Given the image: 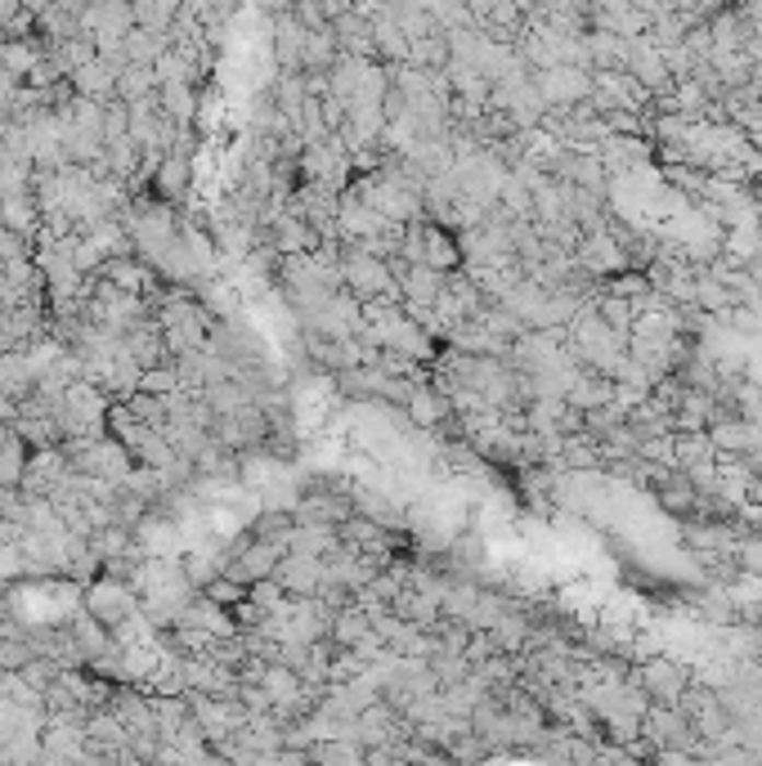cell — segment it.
Masks as SVG:
<instances>
[{
	"mask_svg": "<svg viewBox=\"0 0 762 766\" xmlns=\"http://www.w3.org/2000/svg\"><path fill=\"white\" fill-rule=\"evenodd\" d=\"M68 81H72V90H77V94H85V100H104V104H108V100H117V68H113V63H104L100 55H94L90 63H81V68H77Z\"/></svg>",
	"mask_w": 762,
	"mask_h": 766,
	"instance_id": "5bb4252c",
	"label": "cell"
},
{
	"mask_svg": "<svg viewBox=\"0 0 762 766\" xmlns=\"http://www.w3.org/2000/svg\"><path fill=\"white\" fill-rule=\"evenodd\" d=\"M261 686L269 690V699H274V708H282V704H292L297 695H301V673H297V668H288V663H265V677H261Z\"/></svg>",
	"mask_w": 762,
	"mask_h": 766,
	"instance_id": "7402d4cb",
	"label": "cell"
},
{
	"mask_svg": "<svg viewBox=\"0 0 762 766\" xmlns=\"http://www.w3.org/2000/svg\"><path fill=\"white\" fill-rule=\"evenodd\" d=\"M368 632H372V624H368V614L359 605L337 610V614H332V624H327V641L332 646H359Z\"/></svg>",
	"mask_w": 762,
	"mask_h": 766,
	"instance_id": "cb8c5ba5",
	"label": "cell"
},
{
	"mask_svg": "<svg viewBox=\"0 0 762 766\" xmlns=\"http://www.w3.org/2000/svg\"><path fill=\"white\" fill-rule=\"evenodd\" d=\"M449 59H453V50H449V36L444 32H431V36H422V40L408 45V63H417L426 72H444Z\"/></svg>",
	"mask_w": 762,
	"mask_h": 766,
	"instance_id": "484cf974",
	"label": "cell"
},
{
	"mask_svg": "<svg viewBox=\"0 0 762 766\" xmlns=\"http://www.w3.org/2000/svg\"><path fill=\"white\" fill-rule=\"evenodd\" d=\"M14 430H19V440L32 444V449L64 444V426H59V417H27V413H19V417H14Z\"/></svg>",
	"mask_w": 762,
	"mask_h": 766,
	"instance_id": "4316f807",
	"label": "cell"
},
{
	"mask_svg": "<svg viewBox=\"0 0 762 766\" xmlns=\"http://www.w3.org/2000/svg\"><path fill=\"white\" fill-rule=\"evenodd\" d=\"M646 489L655 494V502H659L663 511L678 515V520H686V515L695 511V498H700L695 480H691V475H686L682 466H650Z\"/></svg>",
	"mask_w": 762,
	"mask_h": 766,
	"instance_id": "3957f363",
	"label": "cell"
},
{
	"mask_svg": "<svg viewBox=\"0 0 762 766\" xmlns=\"http://www.w3.org/2000/svg\"><path fill=\"white\" fill-rule=\"evenodd\" d=\"M85 605H90V614L100 618V624H117V618H126L130 610H135V596H130V588L126 583H117V579H100V583H90V592H85Z\"/></svg>",
	"mask_w": 762,
	"mask_h": 766,
	"instance_id": "8fae6325",
	"label": "cell"
},
{
	"mask_svg": "<svg viewBox=\"0 0 762 766\" xmlns=\"http://www.w3.org/2000/svg\"><path fill=\"white\" fill-rule=\"evenodd\" d=\"M158 100H162V113L171 121H198V108H203V94L194 81H162L158 85Z\"/></svg>",
	"mask_w": 762,
	"mask_h": 766,
	"instance_id": "2e32d148",
	"label": "cell"
},
{
	"mask_svg": "<svg viewBox=\"0 0 762 766\" xmlns=\"http://www.w3.org/2000/svg\"><path fill=\"white\" fill-rule=\"evenodd\" d=\"M342 282L350 287L359 301L381 297V301H391V305H404V292H400V282L391 278L386 260L363 252V247H355V243H342Z\"/></svg>",
	"mask_w": 762,
	"mask_h": 766,
	"instance_id": "6da1fadb",
	"label": "cell"
},
{
	"mask_svg": "<svg viewBox=\"0 0 762 766\" xmlns=\"http://www.w3.org/2000/svg\"><path fill=\"white\" fill-rule=\"evenodd\" d=\"M292 511H265L256 524H252V534L256 538H269V543H288V534H292Z\"/></svg>",
	"mask_w": 762,
	"mask_h": 766,
	"instance_id": "f546056e",
	"label": "cell"
},
{
	"mask_svg": "<svg viewBox=\"0 0 762 766\" xmlns=\"http://www.w3.org/2000/svg\"><path fill=\"white\" fill-rule=\"evenodd\" d=\"M282 596H288V592H282V583L274 579V573H269V579L247 583V601H256L261 610H278V605H282Z\"/></svg>",
	"mask_w": 762,
	"mask_h": 766,
	"instance_id": "1f68e13d",
	"label": "cell"
},
{
	"mask_svg": "<svg viewBox=\"0 0 762 766\" xmlns=\"http://www.w3.org/2000/svg\"><path fill=\"white\" fill-rule=\"evenodd\" d=\"M744 265H749V274H753V278H758V282H762V252H758V256H749V260H744Z\"/></svg>",
	"mask_w": 762,
	"mask_h": 766,
	"instance_id": "836d02e7",
	"label": "cell"
},
{
	"mask_svg": "<svg viewBox=\"0 0 762 766\" xmlns=\"http://www.w3.org/2000/svg\"><path fill=\"white\" fill-rule=\"evenodd\" d=\"M744 188H749V198H753V207L762 211V166H758V171H753V175L744 179Z\"/></svg>",
	"mask_w": 762,
	"mask_h": 766,
	"instance_id": "d6a6232c",
	"label": "cell"
},
{
	"mask_svg": "<svg viewBox=\"0 0 762 766\" xmlns=\"http://www.w3.org/2000/svg\"><path fill=\"white\" fill-rule=\"evenodd\" d=\"M708 440L718 453H731V457H744L753 444H758V426H749L744 417H731V421H713L708 426Z\"/></svg>",
	"mask_w": 762,
	"mask_h": 766,
	"instance_id": "d6986e66",
	"label": "cell"
},
{
	"mask_svg": "<svg viewBox=\"0 0 762 766\" xmlns=\"http://www.w3.org/2000/svg\"><path fill=\"white\" fill-rule=\"evenodd\" d=\"M350 502H355V511L372 515L377 524H386L391 534H404V530H408V520H404L400 502L386 498V494H377V485H359V489H350Z\"/></svg>",
	"mask_w": 762,
	"mask_h": 766,
	"instance_id": "9a60e30c",
	"label": "cell"
},
{
	"mask_svg": "<svg viewBox=\"0 0 762 766\" xmlns=\"http://www.w3.org/2000/svg\"><path fill=\"white\" fill-rule=\"evenodd\" d=\"M184 381H180V368H175V359H166V363H158V368H145V376H139V391L145 395H171V391H180Z\"/></svg>",
	"mask_w": 762,
	"mask_h": 766,
	"instance_id": "f1b7e54d",
	"label": "cell"
},
{
	"mask_svg": "<svg viewBox=\"0 0 762 766\" xmlns=\"http://www.w3.org/2000/svg\"><path fill=\"white\" fill-rule=\"evenodd\" d=\"M673 462H678L682 471H695V466L718 462V449H713L708 430H673Z\"/></svg>",
	"mask_w": 762,
	"mask_h": 766,
	"instance_id": "ffe728a7",
	"label": "cell"
},
{
	"mask_svg": "<svg viewBox=\"0 0 762 766\" xmlns=\"http://www.w3.org/2000/svg\"><path fill=\"white\" fill-rule=\"evenodd\" d=\"M342 45L332 36V27H305V40H301V72H327L337 63Z\"/></svg>",
	"mask_w": 762,
	"mask_h": 766,
	"instance_id": "ac0fdd59",
	"label": "cell"
},
{
	"mask_svg": "<svg viewBox=\"0 0 762 766\" xmlns=\"http://www.w3.org/2000/svg\"><path fill=\"white\" fill-rule=\"evenodd\" d=\"M274 579L282 583V592L288 596H319L323 592V556H297L288 552L278 560Z\"/></svg>",
	"mask_w": 762,
	"mask_h": 766,
	"instance_id": "8992f818",
	"label": "cell"
},
{
	"mask_svg": "<svg viewBox=\"0 0 762 766\" xmlns=\"http://www.w3.org/2000/svg\"><path fill=\"white\" fill-rule=\"evenodd\" d=\"M408 421L417 426V430H440V421L453 413V395H444L436 381H422V386L408 395Z\"/></svg>",
	"mask_w": 762,
	"mask_h": 766,
	"instance_id": "ba28073f",
	"label": "cell"
},
{
	"mask_svg": "<svg viewBox=\"0 0 762 766\" xmlns=\"http://www.w3.org/2000/svg\"><path fill=\"white\" fill-rule=\"evenodd\" d=\"M592 305H597V318L601 323H610L619 337H628L633 332V318H637V305L628 301V297H619V292H610V287L601 282L597 292H592Z\"/></svg>",
	"mask_w": 762,
	"mask_h": 766,
	"instance_id": "44dd1931",
	"label": "cell"
},
{
	"mask_svg": "<svg viewBox=\"0 0 762 766\" xmlns=\"http://www.w3.org/2000/svg\"><path fill=\"white\" fill-rule=\"evenodd\" d=\"M592 85L610 94L614 108H633V113H642V108L650 104V90H646L628 68H597V72H592Z\"/></svg>",
	"mask_w": 762,
	"mask_h": 766,
	"instance_id": "52a82bcc",
	"label": "cell"
},
{
	"mask_svg": "<svg viewBox=\"0 0 762 766\" xmlns=\"http://www.w3.org/2000/svg\"><path fill=\"white\" fill-rule=\"evenodd\" d=\"M108 282H117L122 292H135V297H153L158 292V278L145 260H135V256H108L104 269H100Z\"/></svg>",
	"mask_w": 762,
	"mask_h": 766,
	"instance_id": "7c38bea8",
	"label": "cell"
},
{
	"mask_svg": "<svg viewBox=\"0 0 762 766\" xmlns=\"http://www.w3.org/2000/svg\"><path fill=\"white\" fill-rule=\"evenodd\" d=\"M628 682H637L655 704H678L682 690L691 686V668L678 659H646L642 668H633Z\"/></svg>",
	"mask_w": 762,
	"mask_h": 766,
	"instance_id": "7a4b0ae2",
	"label": "cell"
},
{
	"mask_svg": "<svg viewBox=\"0 0 762 766\" xmlns=\"http://www.w3.org/2000/svg\"><path fill=\"white\" fill-rule=\"evenodd\" d=\"M194 158H184V153H166L153 171V194L162 202H180L184 194H194Z\"/></svg>",
	"mask_w": 762,
	"mask_h": 766,
	"instance_id": "9c48e42d",
	"label": "cell"
},
{
	"mask_svg": "<svg viewBox=\"0 0 762 766\" xmlns=\"http://www.w3.org/2000/svg\"><path fill=\"white\" fill-rule=\"evenodd\" d=\"M749 310H753V314H758V318H762V292H758V297H753V301H749Z\"/></svg>",
	"mask_w": 762,
	"mask_h": 766,
	"instance_id": "e575fe53",
	"label": "cell"
},
{
	"mask_svg": "<svg viewBox=\"0 0 762 766\" xmlns=\"http://www.w3.org/2000/svg\"><path fill=\"white\" fill-rule=\"evenodd\" d=\"M203 592H207L211 601H220V605H229V610H233L238 601H243V596H247V588H243V583H238V579H229V573H216V579H211V583H207Z\"/></svg>",
	"mask_w": 762,
	"mask_h": 766,
	"instance_id": "4dcf8cb0",
	"label": "cell"
},
{
	"mask_svg": "<svg viewBox=\"0 0 762 766\" xmlns=\"http://www.w3.org/2000/svg\"><path fill=\"white\" fill-rule=\"evenodd\" d=\"M166 45H171L166 36H158V32H149V27H139V23H135V27L122 36L126 63H149V68H153V63H158V55L166 50Z\"/></svg>",
	"mask_w": 762,
	"mask_h": 766,
	"instance_id": "d4e9b609",
	"label": "cell"
},
{
	"mask_svg": "<svg viewBox=\"0 0 762 766\" xmlns=\"http://www.w3.org/2000/svg\"><path fill=\"white\" fill-rule=\"evenodd\" d=\"M650 153H655V149H650V143H646L642 135H605V139L597 143V158L605 162L610 175L633 171V166H646Z\"/></svg>",
	"mask_w": 762,
	"mask_h": 766,
	"instance_id": "30bf717a",
	"label": "cell"
},
{
	"mask_svg": "<svg viewBox=\"0 0 762 766\" xmlns=\"http://www.w3.org/2000/svg\"><path fill=\"white\" fill-rule=\"evenodd\" d=\"M417 233H422V252H417L413 265H431V269H440V274H453V269L466 265L462 243L453 237V229H444V224H436V220L422 216V220H417Z\"/></svg>",
	"mask_w": 762,
	"mask_h": 766,
	"instance_id": "5b68a950",
	"label": "cell"
},
{
	"mask_svg": "<svg viewBox=\"0 0 762 766\" xmlns=\"http://www.w3.org/2000/svg\"><path fill=\"white\" fill-rule=\"evenodd\" d=\"M337 547H342L337 524H292V534H288V552L297 556H327Z\"/></svg>",
	"mask_w": 762,
	"mask_h": 766,
	"instance_id": "e0dca14e",
	"label": "cell"
},
{
	"mask_svg": "<svg viewBox=\"0 0 762 766\" xmlns=\"http://www.w3.org/2000/svg\"><path fill=\"white\" fill-rule=\"evenodd\" d=\"M261 237L265 243H274V252L278 256H297V252H314L323 237H319V229L310 224V220H301L297 211H288L282 207L269 224H261Z\"/></svg>",
	"mask_w": 762,
	"mask_h": 766,
	"instance_id": "277c9868",
	"label": "cell"
},
{
	"mask_svg": "<svg viewBox=\"0 0 762 766\" xmlns=\"http://www.w3.org/2000/svg\"><path fill=\"white\" fill-rule=\"evenodd\" d=\"M153 90H158V77H153L149 63H126L117 72V100H126V104L145 100V94H153Z\"/></svg>",
	"mask_w": 762,
	"mask_h": 766,
	"instance_id": "83f0119b",
	"label": "cell"
},
{
	"mask_svg": "<svg viewBox=\"0 0 762 766\" xmlns=\"http://www.w3.org/2000/svg\"><path fill=\"white\" fill-rule=\"evenodd\" d=\"M708 413H713V395L686 386L673 408V430H708Z\"/></svg>",
	"mask_w": 762,
	"mask_h": 766,
	"instance_id": "603a6c76",
	"label": "cell"
},
{
	"mask_svg": "<svg viewBox=\"0 0 762 766\" xmlns=\"http://www.w3.org/2000/svg\"><path fill=\"white\" fill-rule=\"evenodd\" d=\"M368 23H372V45H377V59H381V63H408V36L400 32V23H395L391 5H386V10H377V14H368Z\"/></svg>",
	"mask_w": 762,
	"mask_h": 766,
	"instance_id": "4fadbf2b",
	"label": "cell"
}]
</instances>
